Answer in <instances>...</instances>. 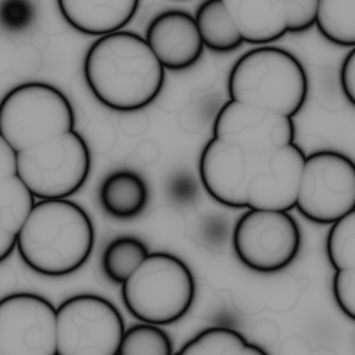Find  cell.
<instances>
[{"instance_id": "1", "label": "cell", "mask_w": 355, "mask_h": 355, "mask_svg": "<svg viewBox=\"0 0 355 355\" xmlns=\"http://www.w3.org/2000/svg\"><path fill=\"white\" fill-rule=\"evenodd\" d=\"M165 71L146 37L123 29L97 37L83 60V76L92 94L119 112L151 104L165 85Z\"/></svg>"}, {"instance_id": "2", "label": "cell", "mask_w": 355, "mask_h": 355, "mask_svg": "<svg viewBox=\"0 0 355 355\" xmlns=\"http://www.w3.org/2000/svg\"><path fill=\"white\" fill-rule=\"evenodd\" d=\"M93 247L94 227L90 216L68 198L37 201L17 239L22 262L47 277L76 272L87 262Z\"/></svg>"}, {"instance_id": "3", "label": "cell", "mask_w": 355, "mask_h": 355, "mask_svg": "<svg viewBox=\"0 0 355 355\" xmlns=\"http://www.w3.org/2000/svg\"><path fill=\"white\" fill-rule=\"evenodd\" d=\"M309 92L308 75L290 51L259 46L237 58L227 76L230 100L252 104L294 118Z\"/></svg>"}, {"instance_id": "4", "label": "cell", "mask_w": 355, "mask_h": 355, "mask_svg": "<svg viewBox=\"0 0 355 355\" xmlns=\"http://www.w3.org/2000/svg\"><path fill=\"white\" fill-rule=\"evenodd\" d=\"M121 286L129 313L158 326L180 320L196 297V282L187 263L162 251L150 252Z\"/></svg>"}, {"instance_id": "5", "label": "cell", "mask_w": 355, "mask_h": 355, "mask_svg": "<svg viewBox=\"0 0 355 355\" xmlns=\"http://www.w3.org/2000/svg\"><path fill=\"white\" fill-rule=\"evenodd\" d=\"M75 129L68 97L46 82H25L8 90L0 104V137L15 153Z\"/></svg>"}, {"instance_id": "6", "label": "cell", "mask_w": 355, "mask_h": 355, "mask_svg": "<svg viewBox=\"0 0 355 355\" xmlns=\"http://www.w3.org/2000/svg\"><path fill=\"white\" fill-rule=\"evenodd\" d=\"M90 168V148L75 129L17 153L18 175L39 200L73 196Z\"/></svg>"}, {"instance_id": "7", "label": "cell", "mask_w": 355, "mask_h": 355, "mask_svg": "<svg viewBox=\"0 0 355 355\" xmlns=\"http://www.w3.org/2000/svg\"><path fill=\"white\" fill-rule=\"evenodd\" d=\"M125 323L118 308L97 294H76L57 306V355H115Z\"/></svg>"}, {"instance_id": "8", "label": "cell", "mask_w": 355, "mask_h": 355, "mask_svg": "<svg viewBox=\"0 0 355 355\" xmlns=\"http://www.w3.org/2000/svg\"><path fill=\"white\" fill-rule=\"evenodd\" d=\"M232 245L244 266L272 273L290 266L300 254L301 229L287 211L247 208L233 227Z\"/></svg>"}, {"instance_id": "9", "label": "cell", "mask_w": 355, "mask_h": 355, "mask_svg": "<svg viewBox=\"0 0 355 355\" xmlns=\"http://www.w3.org/2000/svg\"><path fill=\"white\" fill-rule=\"evenodd\" d=\"M295 208L308 220L331 225L355 208V161L336 150L305 158Z\"/></svg>"}, {"instance_id": "10", "label": "cell", "mask_w": 355, "mask_h": 355, "mask_svg": "<svg viewBox=\"0 0 355 355\" xmlns=\"http://www.w3.org/2000/svg\"><path fill=\"white\" fill-rule=\"evenodd\" d=\"M0 355H57V308L33 293L3 297Z\"/></svg>"}, {"instance_id": "11", "label": "cell", "mask_w": 355, "mask_h": 355, "mask_svg": "<svg viewBox=\"0 0 355 355\" xmlns=\"http://www.w3.org/2000/svg\"><path fill=\"white\" fill-rule=\"evenodd\" d=\"M319 0H218L236 33L248 44H269L315 25Z\"/></svg>"}, {"instance_id": "12", "label": "cell", "mask_w": 355, "mask_h": 355, "mask_svg": "<svg viewBox=\"0 0 355 355\" xmlns=\"http://www.w3.org/2000/svg\"><path fill=\"white\" fill-rule=\"evenodd\" d=\"M212 136L262 157L294 143L295 126L291 116L229 98L214 119Z\"/></svg>"}, {"instance_id": "13", "label": "cell", "mask_w": 355, "mask_h": 355, "mask_svg": "<svg viewBox=\"0 0 355 355\" xmlns=\"http://www.w3.org/2000/svg\"><path fill=\"white\" fill-rule=\"evenodd\" d=\"M250 158L247 208L287 212L295 208L306 158L302 148L291 143L272 154Z\"/></svg>"}, {"instance_id": "14", "label": "cell", "mask_w": 355, "mask_h": 355, "mask_svg": "<svg viewBox=\"0 0 355 355\" xmlns=\"http://www.w3.org/2000/svg\"><path fill=\"white\" fill-rule=\"evenodd\" d=\"M252 162L239 146L209 139L204 146L198 173L205 191L219 204L230 208H247V187Z\"/></svg>"}, {"instance_id": "15", "label": "cell", "mask_w": 355, "mask_h": 355, "mask_svg": "<svg viewBox=\"0 0 355 355\" xmlns=\"http://www.w3.org/2000/svg\"><path fill=\"white\" fill-rule=\"evenodd\" d=\"M144 37L159 62L169 71L194 67L205 49L196 18L183 10H166L155 15Z\"/></svg>"}, {"instance_id": "16", "label": "cell", "mask_w": 355, "mask_h": 355, "mask_svg": "<svg viewBox=\"0 0 355 355\" xmlns=\"http://www.w3.org/2000/svg\"><path fill=\"white\" fill-rule=\"evenodd\" d=\"M36 204V196L17 171V153L0 137V262L17 248L18 234Z\"/></svg>"}, {"instance_id": "17", "label": "cell", "mask_w": 355, "mask_h": 355, "mask_svg": "<svg viewBox=\"0 0 355 355\" xmlns=\"http://www.w3.org/2000/svg\"><path fill=\"white\" fill-rule=\"evenodd\" d=\"M64 21L79 33L104 36L123 29L136 15L140 0H55Z\"/></svg>"}, {"instance_id": "18", "label": "cell", "mask_w": 355, "mask_h": 355, "mask_svg": "<svg viewBox=\"0 0 355 355\" xmlns=\"http://www.w3.org/2000/svg\"><path fill=\"white\" fill-rule=\"evenodd\" d=\"M147 182L129 169H118L104 178L98 187V202L103 211L115 219H132L148 204Z\"/></svg>"}, {"instance_id": "19", "label": "cell", "mask_w": 355, "mask_h": 355, "mask_svg": "<svg viewBox=\"0 0 355 355\" xmlns=\"http://www.w3.org/2000/svg\"><path fill=\"white\" fill-rule=\"evenodd\" d=\"M182 355H265V349L250 343L239 331L212 326L190 338L179 349Z\"/></svg>"}, {"instance_id": "20", "label": "cell", "mask_w": 355, "mask_h": 355, "mask_svg": "<svg viewBox=\"0 0 355 355\" xmlns=\"http://www.w3.org/2000/svg\"><path fill=\"white\" fill-rule=\"evenodd\" d=\"M315 26L327 42L355 47V0H319Z\"/></svg>"}, {"instance_id": "21", "label": "cell", "mask_w": 355, "mask_h": 355, "mask_svg": "<svg viewBox=\"0 0 355 355\" xmlns=\"http://www.w3.org/2000/svg\"><path fill=\"white\" fill-rule=\"evenodd\" d=\"M194 18L200 28L204 44L215 53H230L244 42L236 33L230 19L218 0H204L196 10Z\"/></svg>"}, {"instance_id": "22", "label": "cell", "mask_w": 355, "mask_h": 355, "mask_svg": "<svg viewBox=\"0 0 355 355\" xmlns=\"http://www.w3.org/2000/svg\"><path fill=\"white\" fill-rule=\"evenodd\" d=\"M150 254L144 241L133 236H121L111 240L101 254V270L104 276L116 284H122Z\"/></svg>"}, {"instance_id": "23", "label": "cell", "mask_w": 355, "mask_h": 355, "mask_svg": "<svg viewBox=\"0 0 355 355\" xmlns=\"http://www.w3.org/2000/svg\"><path fill=\"white\" fill-rule=\"evenodd\" d=\"M119 355H171L173 343L169 334L158 324L139 323L133 324L122 337Z\"/></svg>"}, {"instance_id": "24", "label": "cell", "mask_w": 355, "mask_h": 355, "mask_svg": "<svg viewBox=\"0 0 355 355\" xmlns=\"http://www.w3.org/2000/svg\"><path fill=\"white\" fill-rule=\"evenodd\" d=\"M326 254L334 270H355V208L331 223Z\"/></svg>"}, {"instance_id": "25", "label": "cell", "mask_w": 355, "mask_h": 355, "mask_svg": "<svg viewBox=\"0 0 355 355\" xmlns=\"http://www.w3.org/2000/svg\"><path fill=\"white\" fill-rule=\"evenodd\" d=\"M35 17V8L31 0H1L0 19L4 29L11 32L24 31Z\"/></svg>"}, {"instance_id": "26", "label": "cell", "mask_w": 355, "mask_h": 355, "mask_svg": "<svg viewBox=\"0 0 355 355\" xmlns=\"http://www.w3.org/2000/svg\"><path fill=\"white\" fill-rule=\"evenodd\" d=\"M333 295L338 308L355 322V270H336Z\"/></svg>"}, {"instance_id": "27", "label": "cell", "mask_w": 355, "mask_h": 355, "mask_svg": "<svg viewBox=\"0 0 355 355\" xmlns=\"http://www.w3.org/2000/svg\"><path fill=\"white\" fill-rule=\"evenodd\" d=\"M340 86L347 101L355 108V47L343 60L340 68Z\"/></svg>"}]
</instances>
